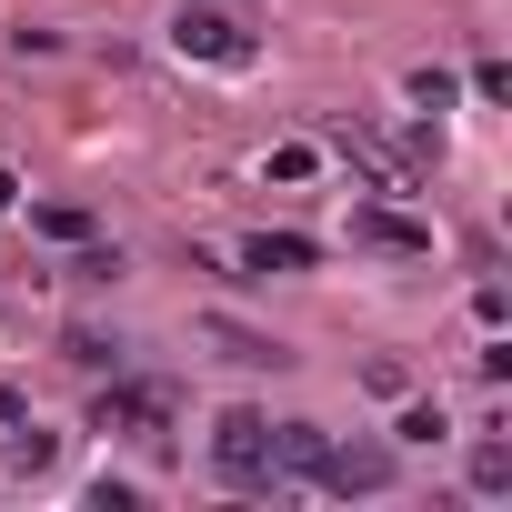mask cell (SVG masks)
I'll use <instances>...</instances> for the list:
<instances>
[{"label": "cell", "mask_w": 512, "mask_h": 512, "mask_svg": "<svg viewBox=\"0 0 512 512\" xmlns=\"http://www.w3.org/2000/svg\"><path fill=\"white\" fill-rule=\"evenodd\" d=\"M211 342H221L231 362H282V342H262V332H241V322H211Z\"/></svg>", "instance_id": "9"}, {"label": "cell", "mask_w": 512, "mask_h": 512, "mask_svg": "<svg viewBox=\"0 0 512 512\" xmlns=\"http://www.w3.org/2000/svg\"><path fill=\"white\" fill-rule=\"evenodd\" d=\"M51 462H61V442H51V432H21V422H11V472H51Z\"/></svg>", "instance_id": "10"}, {"label": "cell", "mask_w": 512, "mask_h": 512, "mask_svg": "<svg viewBox=\"0 0 512 512\" xmlns=\"http://www.w3.org/2000/svg\"><path fill=\"white\" fill-rule=\"evenodd\" d=\"M171 51H181V61H211V71H251V61H262V41H251L231 11H201V0L171 21Z\"/></svg>", "instance_id": "2"}, {"label": "cell", "mask_w": 512, "mask_h": 512, "mask_svg": "<svg viewBox=\"0 0 512 512\" xmlns=\"http://www.w3.org/2000/svg\"><path fill=\"white\" fill-rule=\"evenodd\" d=\"M91 422H101V432H141V442H161V422H171V392H151V382H111Z\"/></svg>", "instance_id": "5"}, {"label": "cell", "mask_w": 512, "mask_h": 512, "mask_svg": "<svg viewBox=\"0 0 512 512\" xmlns=\"http://www.w3.org/2000/svg\"><path fill=\"white\" fill-rule=\"evenodd\" d=\"M352 241H362V251H402V262H422V251H432V221H412V211H392V201H362V211H352Z\"/></svg>", "instance_id": "4"}, {"label": "cell", "mask_w": 512, "mask_h": 512, "mask_svg": "<svg viewBox=\"0 0 512 512\" xmlns=\"http://www.w3.org/2000/svg\"><path fill=\"white\" fill-rule=\"evenodd\" d=\"M442 432H452V422H442L432 402H412V412H402V442H442Z\"/></svg>", "instance_id": "14"}, {"label": "cell", "mask_w": 512, "mask_h": 512, "mask_svg": "<svg viewBox=\"0 0 512 512\" xmlns=\"http://www.w3.org/2000/svg\"><path fill=\"white\" fill-rule=\"evenodd\" d=\"M312 482H322V492H342V502H352V492H392V452H382V442H332Z\"/></svg>", "instance_id": "3"}, {"label": "cell", "mask_w": 512, "mask_h": 512, "mask_svg": "<svg viewBox=\"0 0 512 512\" xmlns=\"http://www.w3.org/2000/svg\"><path fill=\"white\" fill-rule=\"evenodd\" d=\"M41 231H51V241H91V211H71V201H41Z\"/></svg>", "instance_id": "12"}, {"label": "cell", "mask_w": 512, "mask_h": 512, "mask_svg": "<svg viewBox=\"0 0 512 512\" xmlns=\"http://www.w3.org/2000/svg\"><path fill=\"white\" fill-rule=\"evenodd\" d=\"M402 91H412V101H422V111H442V101H452V71H412V81H402Z\"/></svg>", "instance_id": "13"}, {"label": "cell", "mask_w": 512, "mask_h": 512, "mask_svg": "<svg viewBox=\"0 0 512 512\" xmlns=\"http://www.w3.org/2000/svg\"><path fill=\"white\" fill-rule=\"evenodd\" d=\"M211 472H221L231 492H262V482H272V422L231 402V412L211 422Z\"/></svg>", "instance_id": "1"}, {"label": "cell", "mask_w": 512, "mask_h": 512, "mask_svg": "<svg viewBox=\"0 0 512 512\" xmlns=\"http://www.w3.org/2000/svg\"><path fill=\"white\" fill-rule=\"evenodd\" d=\"M241 262H251V272H312L322 251H312L302 231H251V241H241Z\"/></svg>", "instance_id": "7"}, {"label": "cell", "mask_w": 512, "mask_h": 512, "mask_svg": "<svg viewBox=\"0 0 512 512\" xmlns=\"http://www.w3.org/2000/svg\"><path fill=\"white\" fill-rule=\"evenodd\" d=\"M11 201H21V171H0V211H11Z\"/></svg>", "instance_id": "15"}, {"label": "cell", "mask_w": 512, "mask_h": 512, "mask_svg": "<svg viewBox=\"0 0 512 512\" xmlns=\"http://www.w3.org/2000/svg\"><path fill=\"white\" fill-rule=\"evenodd\" d=\"M322 452H332V432L322 422H272V482L292 472V482H312L322 472Z\"/></svg>", "instance_id": "6"}, {"label": "cell", "mask_w": 512, "mask_h": 512, "mask_svg": "<svg viewBox=\"0 0 512 512\" xmlns=\"http://www.w3.org/2000/svg\"><path fill=\"white\" fill-rule=\"evenodd\" d=\"M472 492H482V502L512 492V442H482V452H472Z\"/></svg>", "instance_id": "8"}, {"label": "cell", "mask_w": 512, "mask_h": 512, "mask_svg": "<svg viewBox=\"0 0 512 512\" xmlns=\"http://www.w3.org/2000/svg\"><path fill=\"white\" fill-rule=\"evenodd\" d=\"M262 171H272V181H312V171H322V151H312V141H282Z\"/></svg>", "instance_id": "11"}]
</instances>
